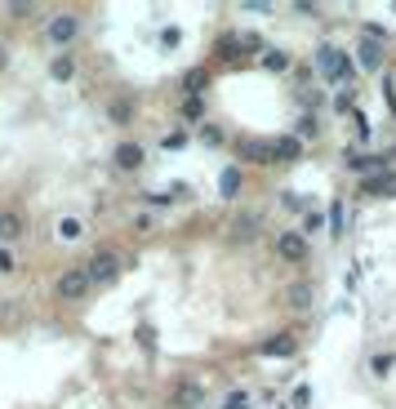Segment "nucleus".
Instances as JSON below:
<instances>
[{
    "mask_svg": "<svg viewBox=\"0 0 396 409\" xmlns=\"http://www.w3.org/2000/svg\"><path fill=\"white\" fill-rule=\"evenodd\" d=\"M316 71L330 85H352V54H343L339 45H321L316 50Z\"/></svg>",
    "mask_w": 396,
    "mask_h": 409,
    "instance_id": "f257e3e1",
    "label": "nucleus"
},
{
    "mask_svg": "<svg viewBox=\"0 0 396 409\" xmlns=\"http://www.w3.org/2000/svg\"><path fill=\"white\" fill-rule=\"evenodd\" d=\"M94 290V281H89V272L85 267H71L58 276V298H67V303H76V298H85Z\"/></svg>",
    "mask_w": 396,
    "mask_h": 409,
    "instance_id": "f03ea898",
    "label": "nucleus"
},
{
    "mask_svg": "<svg viewBox=\"0 0 396 409\" xmlns=\"http://www.w3.org/2000/svg\"><path fill=\"white\" fill-rule=\"evenodd\" d=\"M200 405H205V387H200L196 378L174 382V392H170V409H200Z\"/></svg>",
    "mask_w": 396,
    "mask_h": 409,
    "instance_id": "7ed1b4c3",
    "label": "nucleus"
},
{
    "mask_svg": "<svg viewBox=\"0 0 396 409\" xmlns=\"http://www.w3.org/2000/svg\"><path fill=\"white\" fill-rule=\"evenodd\" d=\"M85 272H89V281H94V285H112L116 276H121V258L103 249V254H94V258L85 262Z\"/></svg>",
    "mask_w": 396,
    "mask_h": 409,
    "instance_id": "20e7f679",
    "label": "nucleus"
},
{
    "mask_svg": "<svg viewBox=\"0 0 396 409\" xmlns=\"http://www.w3.org/2000/svg\"><path fill=\"white\" fill-rule=\"evenodd\" d=\"M236 151H241V161H249V165H276V138H245Z\"/></svg>",
    "mask_w": 396,
    "mask_h": 409,
    "instance_id": "39448f33",
    "label": "nucleus"
},
{
    "mask_svg": "<svg viewBox=\"0 0 396 409\" xmlns=\"http://www.w3.org/2000/svg\"><path fill=\"white\" fill-rule=\"evenodd\" d=\"M276 254L285 262H307V236L303 232H281L276 236Z\"/></svg>",
    "mask_w": 396,
    "mask_h": 409,
    "instance_id": "423d86ee",
    "label": "nucleus"
},
{
    "mask_svg": "<svg viewBox=\"0 0 396 409\" xmlns=\"http://www.w3.org/2000/svg\"><path fill=\"white\" fill-rule=\"evenodd\" d=\"M356 63L369 67V71H383V63H388V50H383L379 40H361V45H356Z\"/></svg>",
    "mask_w": 396,
    "mask_h": 409,
    "instance_id": "0eeeda50",
    "label": "nucleus"
},
{
    "mask_svg": "<svg viewBox=\"0 0 396 409\" xmlns=\"http://www.w3.org/2000/svg\"><path fill=\"white\" fill-rule=\"evenodd\" d=\"M294 334H272V339H263L258 343V356H276V360H281V356H294Z\"/></svg>",
    "mask_w": 396,
    "mask_h": 409,
    "instance_id": "6e6552de",
    "label": "nucleus"
},
{
    "mask_svg": "<svg viewBox=\"0 0 396 409\" xmlns=\"http://www.w3.org/2000/svg\"><path fill=\"white\" fill-rule=\"evenodd\" d=\"M361 196H396V174H369V178H361Z\"/></svg>",
    "mask_w": 396,
    "mask_h": 409,
    "instance_id": "1a4fd4ad",
    "label": "nucleus"
},
{
    "mask_svg": "<svg viewBox=\"0 0 396 409\" xmlns=\"http://www.w3.org/2000/svg\"><path fill=\"white\" fill-rule=\"evenodd\" d=\"M298 156H303V138H298V134L276 138V165H294Z\"/></svg>",
    "mask_w": 396,
    "mask_h": 409,
    "instance_id": "9d476101",
    "label": "nucleus"
},
{
    "mask_svg": "<svg viewBox=\"0 0 396 409\" xmlns=\"http://www.w3.org/2000/svg\"><path fill=\"white\" fill-rule=\"evenodd\" d=\"M18 236H27V223H22V214L0 209V240H18Z\"/></svg>",
    "mask_w": 396,
    "mask_h": 409,
    "instance_id": "9b49d317",
    "label": "nucleus"
},
{
    "mask_svg": "<svg viewBox=\"0 0 396 409\" xmlns=\"http://www.w3.org/2000/svg\"><path fill=\"white\" fill-rule=\"evenodd\" d=\"M76 27H80V22L71 18V14H58V18L50 22V40H54V45H67L71 36H76Z\"/></svg>",
    "mask_w": 396,
    "mask_h": 409,
    "instance_id": "f8f14e48",
    "label": "nucleus"
},
{
    "mask_svg": "<svg viewBox=\"0 0 396 409\" xmlns=\"http://www.w3.org/2000/svg\"><path fill=\"white\" fill-rule=\"evenodd\" d=\"M285 303H290L294 311H307L311 307V285L307 281H294L290 290H285Z\"/></svg>",
    "mask_w": 396,
    "mask_h": 409,
    "instance_id": "ddd939ff",
    "label": "nucleus"
},
{
    "mask_svg": "<svg viewBox=\"0 0 396 409\" xmlns=\"http://www.w3.org/2000/svg\"><path fill=\"white\" fill-rule=\"evenodd\" d=\"M219 191H223V200L241 196V170H236V165H227V170L219 174Z\"/></svg>",
    "mask_w": 396,
    "mask_h": 409,
    "instance_id": "4468645a",
    "label": "nucleus"
},
{
    "mask_svg": "<svg viewBox=\"0 0 396 409\" xmlns=\"http://www.w3.org/2000/svg\"><path fill=\"white\" fill-rule=\"evenodd\" d=\"M116 165H121V170H138L142 165V147L138 142H121V147H116Z\"/></svg>",
    "mask_w": 396,
    "mask_h": 409,
    "instance_id": "2eb2a0df",
    "label": "nucleus"
},
{
    "mask_svg": "<svg viewBox=\"0 0 396 409\" xmlns=\"http://www.w3.org/2000/svg\"><path fill=\"white\" fill-rule=\"evenodd\" d=\"M205 85H210V71H205V67H196V71H187V76H183L187 98H200V94H205Z\"/></svg>",
    "mask_w": 396,
    "mask_h": 409,
    "instance_id": "dca6fc26",
    "label": "nucleus"
},
{
    "mask_svg": "<svg viewBox=\"0 0 396 409\" xmlns=\"http://www.w3.org/2000/svg\"><path fill=\"white\" fill-rule=\"evenodd\" d=\"M263 67H267V71H290L294 58L285 54V50H263Z\"/></svg>",
    "mask_w": 396,
    "mask_h": 409,
    "instance_id": "f3484780",
    "label": "nucleus"
},
{
    "mask_svg": "<svg viewBox=\"0 0 396 409\" xmlns=\"http://www.w3.org/2000/svg\"><path fill=\"white\" fill-rule=\"evenodd\" d=\"M352 98H356V80H352V85H339V94H334V112L347 116V112H352Z\"/></svg>",
    "mask_w": 396,
    "mask_h": 409,
    "instance_id": "a211bd4d",
    "label": "nucleus"
},
{
    "mask_svg": "<svg viewBox=\"0 0 396 409\" xmlns=\"http://www.w3.org/2000/svg\"><path fill=\"white\" fill-rule=\"evenodd\" d=\"M298 232H303V236H321V232H325V214L307 209V214H303V227H298Z\"/></svg>",
    "mask_w": 396,
    "mask_h": 409,
    "instance_id": "6ab92c4d",
    "label": "nucleus"
},
{
    "mask_svg": "<svg viewBox=\"0 0 396 409\" xmlns=\"http://www.w3.org/2000/svg\"><path fill=\"white\" fill-rule=\"evenodd\" d=\"M258 227H263L258 214H241V218H236V236H249V240H254V236H258Z\"/></svg>",
    "mask_w": 396,
    "mask_h": 409,
    "instance_id": "aec40b11",
    "label": "nucleus"
},
{
    "mask_svg": "<svg viewBox=\"0 0 396 409\" xmlns=\"http://www.w3.org/2000/svg\"><path fill=\"white\" fill-rule=\"evenodd\" d=\"M383 103H388V112L396 116V71H383Z\"/></svg>",
    "mask_w": 396,
    "mask_h": 409,
    "instance_id": "412c9836",
    "label": "nucleus"
},
{
    "mask_svg": "<svg viewBox=\"0 0 396 409\" xmlns=\"http://www.w3.org/2000/svg\"><path fill=\"white\" fill-rule=\"evenodd\" d=\"M71 71H76V63H71V58H67V54H58V58H54V63H50V76H54V80H67V76H71Z\"/></svg>",
    "mask_w": 396,
    "mask_h": 409,
    "instance_id": "4be33fe9",
    "label": "nucleus"
},
{
    "mask_svg": "<svg viewBox=\"0 0 396 409\" xmlns=\"http://www.w3.org/2000/svg\"><path fill=\"white\" fill-rule=\"evenodd\" d=\"M58 236H63V240H80V236H85V227H80V218H63V223H58Z\"/></svg>",
    "mask_w": 396,
    "mask_h": 409,
    "instance_id": "5701e85b",
    "label": "nucleus"
},
{
    "mask_svg": "<svg viewBox=\"0 0 396 409\" xmlns=\"http://www.w3.org/2000/svg\"><path fill=\"white\" fill-rule=\"evenodd\" d=\"M316 134H321V120L307 112L303 120H298V138H316Z\"/></svg>",
    "mask_w": 396,
    "mask_h": 409,
    "instance_id": "b1692460",
    "label": "nucleus"
},
{
    "mask_svg": "<svg viewBox=\"0 0 396 409\" xmlns=\"http://www.w3.org/2000/svg\"><path fill=\"white\" fill-rule=\"evenodd\" d=\"M369 369H374L379 378H388V374H392V356H388V352H383V356H374V360H369Z\"/></svg>",
    "mask_w": 396,
    "mask_h": 409,
    "instance_id": "393cba45",
    "label": "nucleus"
},
{
    "mask_svg": "<svg viewBox=\"0 0 396 409\" xmlns=\"http://www.w3.org/2000/svg\"><path fill=\"white\" fill-rule=\"evenodd\" d=\"M330 223H334V232H330V236H343V200L330 209Z\"/></svg>",
    "mask_w": 396,
    "mask_h": 409,
    "instance_id": "a878e982",
    "label": "nucleus"
},
{
    "mask_svg": "<svg viewBox=\"0 0 396 409\" xmlns=\"http://www.w3.org/2000/svg\"><path fill=\"white\" fill-rule=\"evenodd\" d=\"M352 129H356V138H361V142L369 138V120H365L361 112H356V116H352Z\"/></svg>",
    "mask_w": 396,
    "mask_h": 409,
    "instance_id": "bb28decb",
    "label": "nucleus"
},
{
    "mask_svg": "<svg viewBox=\"0 0 396 409\" xmlns=\"http://www.w3.org/2000/svg\"><path fill=\"white\" fill-rule=\"evenodd\" d=\"M183 116L196 120V116H200V98H187V103H183Z\"/></svg>",
    "mask_w": 396,
    "mask_h": 409,
    "instance_id": "cd10ccee",
    "label": "nucleus"
},
{
    "mask_svg": "<svg viewBox=\"0 0 396 409\" xmlns=\"http://www.w3.org/2000/svg\"><path fill=\"white\" fill-rule=\"evenodd\" d=\"M183 142H187L183 129H178V134H165V147H183Z\"/></svg>",
    "mask_w": 396,
    "mask_h": 409,
    "instance_id": "c85d7f7f",
    "label": "nucleus"
},
{
    "mask_svg": "<svg viewBox=\"0 0 396 409\" xmlns=\"http://www.w3.org/2000/svg\"><path fill=\"white\" fill-rule=\"evenodd\" d=\"M307 401H311V392H307V387H298V392H294V409H303Z\"/></svg>",
    "mask_w": 396,
    "mask_h": 409,
    "instance_id": "c756f323",
    "label": "nucleus"
},
{
    "mask_svg": "<svg viewBox=\"0 0 396 409\" xmlns=\"http://www.w3.org/2000/svg\"><path fill=\"white\" fill-rule=\"evenodd\" d=\"M223 409H249V396H232V401H227Z\"/></svg>",
    "mask_w": 396,
    "mask_h": 409,
    "instance_id": "7c9ffc66",
    "label": "nucleus"
},
{
    "mask_svg": "<svg viewBox=\"0 0 396 409\" xmlns=\"http://www.w3.org/2000/svg\"><path fill=\"white\" fill-rule=\"evenodd\" d=\"M0 272H14V258H9L5 249H0Z\"/></svg>",
    "mask_w": 396,
    "mask_h": 409,
    "instance_id": "2f4dec72",
    "label": "nucleus"
},
{
    "mask_svg": "<svg viewBox=\"0 0 396 409\" xmlns=\"http://www.w3.org/2000/svg\"><path fill=\"white\" fill-rule=\"evenodd\" d=\"M0 67H5V50H0Z\"/></svg>",
    "mask_w": 396,
    "mask_h": 409,
    "instance_id": "473e14b6",
    "label": "nucleus"
}]
</instances>
